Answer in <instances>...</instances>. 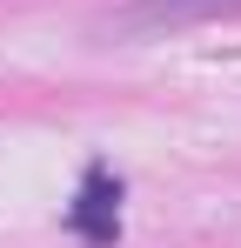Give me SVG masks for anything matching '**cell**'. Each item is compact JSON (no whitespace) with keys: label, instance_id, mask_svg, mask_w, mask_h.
<instances>
[{"label":"cell","instance_id":"2","mask_svg":"<svg viewBox=\"0 0 241 248\" xmlns=\"http://www.w3.org/2000/svg\"><path fill=\"white\" fill-rule=\"evenodd\" d=\"M241 0H134V7H120L114 27L127 34H141V27H188V20H214V14H235Z\"/></svg>","mask_w":241,"mask_h":248},{"label":"cell","instance_id":"1","mask_svg":"<svg viewBox=\"0 0 241 248\" xmlns=\"http://www.w3.org/2000/svg\"><path fill=\"white\" fill-rule=\"evenodd\" d=\"M67 221H74V235H80L87 248H107V242L120 235V181L107 174V168H94V174L80 181L74 215H67Z\"/></svg>","mask_w":241,"mask_h":248}]
</instances>
